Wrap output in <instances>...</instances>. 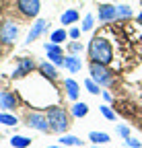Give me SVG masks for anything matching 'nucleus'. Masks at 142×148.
Here are the masks:
<instances>
[{
  "instance_id": "1",
  "label": "nucleus",
  "mask_w": 142,
  "mask_h": 148,
  "mask_svg": "<svg viewBox=\"0 0 142 148\" xmlns=\"http://www.w3.org/2000/svg\"><path fill=\"white\" fill-rule=\"evenodd\" d=\"M88 56H91L93 62L107 66L113 60V49H111V45H109L107 39H103V37H93L91 45H88Z\"/></svg>"
},
{
  "instance_id": "17",
  "label": "nucleus",
  "mask_w": 142,
  "mask_h": 148,
  "mask_svg": "<svg viewBox=\"0 0 142 148\" xmlns=\"http://www.w3.org/2000/svg\"><path fill=\"white\" fill-rule=\"evenodd\" d=\"M86 113H88V105H86V103L80 101V103H74V105H72V115H74V117H84Z\"/></svg>"
},
{
  "instance_id": "23",
  "label": "nucleus",
  "mask_w": 142,
  "mask_h": 148,
  "mask_svg": "<svg viewBox=\"0 0 142 148\" xmlns=\"http://www.w3.org/2000/svg\"><path fill=\"white\" fill-rule=\"evenodd\" d=\"M101 113H103V117H105V119H109V121H115V119H117V115L113 113V111H111L107 105H103V107H101Z\"/></svg>"
},
{
  "instance_id": "14",
  "label": "nucleus",
  "mask_w": 142,
  "mask_h": 148,
  "mask_svg": "<svg viewBox=\"0 0 142 148\" xmlns=\"http://www.w3.org/2000/svg\"><path fill=\"white\" fill-rule=\"evenodd\" d=\"M60 21H62V25H72V23L78 21V12H76L74 8H68L66 12H62Z\"/></svg>"
},
{
  "instance_id": "10",
  "label": "nucleus",
  "mask_w": 142,
  "mask_h": 148,
  "mask_svg": "<svg viewBox=\"0 0 142 148\" xmlns=\"http://www.w3.org/2000/svg\"><path fill=\"white\" fill-rule=\"evenodd\" d=\"M16 105H19V99H16L14 92H10V90H2V92H0V107H2V109L10 111Z\"/></svg>"
},
{
  "instance_id": "6",
  "label": "nucleus",
  "mask_w": 142,
  "mask_h": 148,
  "mask_svg": "<svg viewBox=\"0 0 142 148\" xmlns=\"http://www.w3.org/2000/svg\"><path fill=\"white\" fill-rule=\"evenodd\" d=\"M16 35H19V27H16L14 23H4L2 27H0V41L10 45L16 41Z\"/></svg>"
},
{
  "instance_id": "3",
  "label": "nucleus",
  "mask_w": 142,
  "mask_h": 148,
  "mask_svg": "<svg viewBox=\"0 0 142 148\" xmlns=\"http://www.w3.org/2000/svg\"><path fill=\"white\" fill-rule=\"evenodd\" d=\"M91 78L101 86H109L113 82V76H111V72L105 68L103 64H97V62H91Z\"/></svg>"
},
{
  "instance_id": "13",
  "label": "nucleus",
  "mask_w": 142,
  "mask_h": 148,
  "mask_svg": "<svg viewBox=\"0 0 142 148\" xmlns=\"http://www.w3.org/2000/svg\"><path fill=\"white\" fill-rule=\"evenodd\" d=\"M64 88H66V95L72 99V101L78 99V82H76V80L66 78V80H64Z\"/></svg>"
},
{
  "instance_id": "9",
  "label": "nucleus",
  "mask_w": 142,
  "mask_h": 148,
  "mask_svg": "<svg viewBox=\"0 0 142 148\" xmlns=\"http://www.w3.org/2000/svg\"><path fill=\"white\" fill-rule=\"evenodd\" d=\"M115 18H117V8L113 4H101L99 6V21L109 23V21H115Z\"/></svg>"
},
{
  "instance_id": "31",
  "label": "nucleus",
  "mask_w": 142,
  "mask_h": 148,
  "mask_svg": "<svg viewBox=\"0 0 142 148\" xmlns=\"http://www.w3.org/2000/svg\"><path fill=\"white\" fill-rule=\"evenodd\" d=\"M49 148H60V146H49Z\"/></svg>"
},
{
  "instance_id": "18",
  "label": "nucleus",
  "mask_w": 142,
  "mask_h": 148,
  "mask_svg": "<svg viewBox=\"0 0 142 148\" xmlns=\"http://www.w3.org/2000/svg\"><path fill=\"white\" fill-rule=\"evenodd\" d=\"M88 140H93L95 144H105V142H109V134H105V132H91V134H88Z\"/></svg>"
},
{
  "instance_id": "21",
  "label": "nucleus",
  "mask_w": 142,
  "mask_h": 148,
  "mask_svg": "<svg viewBox=\"0 0 142 148\" xmlns=\"http://www.w3.org/2000/svg\"><path fill=\"white\" fill-rule=\"evenodd\" d=\"M84 86H86V90L91 92V95H99V92H101L99 84H97V82H95L93 78H86V80H84Z\"/></svg>"
},
{
  "instance_id": "30",
  "label": "nucleus",
  "mask_w": 142,
  "mask_h": 148,
  "mask_svg": "<svg viewBox=\"0 0 142 148\" xmlns=\"http://www.w3.org/2000/svg\"><path fill=\"white\" fill-rule=\"evenodd\" d=\"M138 23H140V25H142V12H140V14H138Z\"/></svg>"
},
{
  "instance_id": "11",
  "label": "nucleus",
  "mask_w": 142,
  "mask_h": 148,
  "mask_svg": "<svg viewBox=\"0 0 142 148\" xmlns=\"http://www.w3.org/2000/svg\"><path fill=\"white\" fill-rule=\"evenodd\" d=\"M47 21H45V18H37V21H35V25H33V29L29 31V35H27V43H31V41H35V39H37V37L47 29Z\"/></svg>"
},
{
  "instance_id": "5",
  "label": "nucleus",
  "mask_w": 142,
  "mask_h": 148,
  "mask_svg": "<svg viewBox=\"0 0 142 148\" xmlns=\"http://www.w3.org/2000/svg\"><path fill=\"white\" fill-rule=\"evenodd\" d=\"M27 125L37 130V132H49V123H47V117L43 113H29L27 115Z\"/></svg>"
},
{
  "instance_id": "7",
  "label": "nucleus",
  "mask_w": 142,
  "mask_h": 148,
  "mask_svg": "<svg viewBox=\"0 0 142 148\" xmlns=\"http://www.w3.org/2000/svg\"><path fill=\"white\" fill-rule=\"evenodd\" d=\"M45 51H47V58L51 60V64H56V66H64V53H62V47L54 41H49L43 45Z\"/></svg>"
},
{
  "instance_id": "25",
  "label": "nucleus",
  "mask_w": 142,
  "mask_h": 148,
  "mask_svg": "<svg viewBox=\"0 0 142 148\" xmlns=\"http://www.w3.org/2000/svg\"><path fill=\"white\" fill-rule=\"evenodd\" d=\"M93 23H95L93 14H86L84 21H82V31H91V29H93Z\"/></svg>"
},
{
  "instance_id": "22",
  "label": "nucleus",
  "mask_w": 142,
  "mask_h": 148,
  "mask_svg": "<svg viewBox=\"0 0 142 148\" xmlns=\"http://www.w3.org/2000/svg\"><path fill=\"white\" fill-rule=\"evenodd\" d=\"M0 123H4V125H16L19 121H16L14 115H8V113H0Z\"/></svg>"
},
{
  "instance_id": "27",
  "label": "nucleus",
  "mask_w": 142,
  "mask_h": 148,
  "mask_svg": "<svg viewBox=\"0 0 142 148\" xmlns=\"http://www.w3.org/2000/svg\"><path fill=\"white\" fill-rule=\"evenodd\" d=\"M70 51H72V53H78V51H82V45L78 43V41H72V43H70V47H68Z\"/></svg>"
},
{
  "instance_id": "16",
  "label": "nucleus",
  "mask_w": 142,
  "mask_h": 148,
  "mask_svg": "<svg viewBox=\"0 0 142 148\" xmlns=\"http://www.w3.org/2000/svg\"><path fill=\"white\" fill-rule=\"evenodd\" d=\"M39 70H41V74L45 78H49V80H54L56 76H58V72H56V68L51 66V64H47V62H43V64H39Z\"/></svg>"
},
{
  "instance_id": "4",
  "label": "nucleus",
  "mask_w": 142,
  "mask_h": 148,
  "mask_svg": "<svg viewBox=\"0 0 142 148\" xmlns=\"http://www.w3.org/2000/svg\"><path fill=\"white\" fill-rule=\"evenodd\" d=\"M16 8H19V12L27 18H35L39 14V0H16Z\"/></svg>"
},
{
  "instance_id": "15",
  "label": "nucleus",
  "mask_w": 142,
  "mask_h": 148,
  "mask_svg": "<svg viewBox=\"0 0 142 148\" xmlns=\"http://www.w3.org/2000/svg\"><path fill=\"white\" fill-rule=\"evenodd\" d=\"M10 146L12 148H27V146H31V138H27V136H12L10 138Z\"/></svg>"
},
{
  "instance_id": "19",
  "label": "nucleus",
  "mask_w": 142,
  "mask_h": 148,
  "mask_svg": "<svg viewBox=\"0 0 142 148\" xmlns=\"http://www.w3.org/2000/svg\"><path fill=\"white\" fill-rule=\"evenodd\" d=\"M60 144H64V146H82V140L76 138V136H68V134H64V136L60 138Z\"/></svg>"
},
{
  "instance_id": "12",
  "label": "nucleus",
  "mask_w": 142,
  "mask_h": 148,
  "mask_svg": "<svg viewBox=\"0 0 142 148\" xmlns=\"http://www.w3.org/2000/svg\"><path fill=\"white\" fill-rule=\"evenodd\" d=\"M64 68L68 70V72H80V68H82V62H80V58L78 56H66L64 58Z\"/></svg>"
},
{
  "instance_id": "8",
  "label": "nucleus",
  "mask_w": 142,
  "mask_h": 148,
  "mask_svg": "<svg viewBox=\"0 0 142 148\" xmlns=\"http://www.w3.org/2000/svg\"><path fill=\"white\" fill-rule=\"evenodd\" d=\"M33 68H35L33 58H19V66L14 68L12 76H14V78H21V76H25V74H31Z\"/></svg>"
},
{
  "instance_id": "2",
  "label": "nucleus",
  "mask_w": 142,
  "mask_h": 148,
  "mask_svg": "<svg viewBox=\"0 0 142 148\" xmlns=\"http://www.w3.org/2000/svg\"><path fill=\"white\" fill-rule=\"evenodd\" d=\"M45 117H47V123H49V132L64 134L66 130H68V125H70L68 113H66V111H64L62 107H58V105H51V107H47V113H45Z\"/></svg>"
},
{
  "instance_id": "32",
  "label": "nucleus",
  "mask_w": 142,
  "mask_h": 148,
  "mask_svg": "<svg viewBox=\"0 0 142 148\" xmlns=\"http://www.w3.org/2000/svg\"><path fill=\"white\" fill-rule=\"evenodd\" d=\"M95 148H97V146H95Z\"/></svg>"
},
{
  "instance_id": "28",
  "label": "nucleus",
  "mask_w": 142,
  "mask_h": 148,
  "mask_svg": "<svg viewBox=\"0 0 142 148\" xmlns=\"http://www.w3.org/2000/svg\"><path fill=\"white\" fill-rule=\"evenodd\" d=\"M126 144H128V148L132 146V148H140L142 144H140V140H134V138H126Z\"/></svg>"
},
{
  "instance_id": "29",
  "label": "nucleus",
  "mask_w": 142,
  "mask_h": 148,
  "mask_svg": "<svg viewBox=\"0 0 142 148\" xmlns=\"http://www.w3.org/2000/svg\"><path fill=\"white\" fill-rule=\"evenodd\" d=\"M78 35H80V31H78L76 27H72V29L68 31V37H72V39H78Z\"/></svg>"
},
{
  "instance_id": "24",
  "label": "nucleus",
  "mask_w": 142,
  "mask_h": 148,
  "mask_svg": "<svg viewBox=\"0 0 142 148\" xmlns=\"http://www.w3.org/2000/svg\"><path fill=\"white\" fill-rule=\"evenodd\" d=\"M115 8H117V18H119V16H121V18L132 16V8H130V6H123V4H121V6H115Z\"/></svg>"
},
{
  "instance_id": "20",
  "label": "nucleus",
  "mask_w": 142,
  "mask_h": 148,
  "mask_svg": "<svg viewBox=\"0 0 142 148\" xmlns=\"http://www.w3.org/2000/svg\"><path fill=\"white\" fill-rule=\"evenodd\" d=\"M66 37H68V33H66L64 29H58V31L51 33V39H49V41H54V43H58V45H60V43L66 39Z\"/></svg>"
},
{
  "instance_id": "26",
  "label": "nucleus",
  "mask_w": 142,
  "mask_h": 148,
  "mask_svg": "<svg viewBox=\"0 0 142 148\" xmlns=\"http://www.w3.org/2000/svg\"><path fill=\"white\" fill-rule=\"evenodd\" d=\"M117 134L123 136V138H130V130H128L126 125H117Z\"/></svg>"
}]
</instances>
